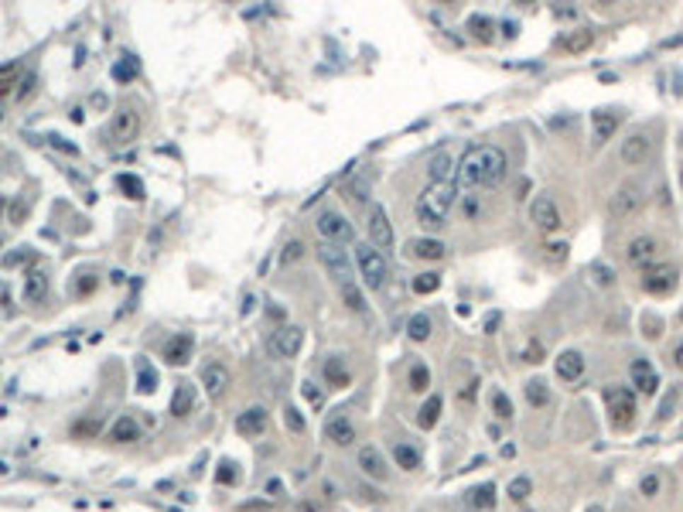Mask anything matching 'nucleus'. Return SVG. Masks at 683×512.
<instances>
[{"label": "nucleus", "mask_w": 683, "mask_h": 512, "mask_svg": "<svg viewBox=\"0 0 683 512\" xmlns=\"http://www.w3.org/2000/svg\"><path fill=\"white\" fill-rule=\"evenodd\" d=\"M509 158L503 147L495 144H478V147H469L465 158L458 164V178L465 188H478V185H499L506 178Z\"/></svg>", "instance_id": "nucleus-1"}, {"label": "nucleus", "mask_w": 683, "mask_h": 512, "mask_svg": "<svg viewBox=\"0 0 683 512\" xmlns=\"http://www.w3.org/2000/svg\"><path fill=\"white\" fill-rule=\"evenodd\" d=\"M454 202H458V188H454V181L427 185V188H424V195L417 198V222H420L427 233L441 229V226H444V216L454 209Z\"/></svg>", "instance_id": "nucleus-2"}, {"label": "nucleus", "mask_w": 683, "mask_h": 512, "mask_svg": "<svg viewBox=\"0 0 683 512\" xmlns=\"http://www.w3.org/2000/svg\"><path fill=\"white\" fill-rule=\"evenodd\" d=\"M355 267H359V274H362V284L369 287V291H379L383 287V280H386V260L383 253L372 246V243H359L355 246Z\"/></svg>", "instance_id": "nucleus-3"}, {"label": "nucleus", "mask_w": 683, "mask_h": 512, "mask_svg": "<svg viewBox=\"0 0 683 512\" xmlns=\"http://www.w3.org/2000/svg\"><path fill=\"white\" fill-rule=\"evenodd\" d=\"M605 407H608V417H612V424L619 427V431H629L632 424H636V393L629 390V386H612L605 390Z\"/></svg>", "instance_id": "nucleus-4"}, {"label": "nucleus", "mask_w": 683, "mask_h": 512, "mask_svg": "<svg viewBox=\"0 0 683 512\" xmlns=\"http://www.w3.org/2000/svg\"><path fill=\"white\" fill-rule=\"evenodd\" d=\"M643 185L639 181H622L619 188H615V195L608 198V216L612 219H629V216H636L639 209H643Z\"/></svg>", "instance_id": "nucleus-5"}, {"label": "nucleus", "mask_w": 683, "mask_h": 512, "mask_svg": "<svg viewBox=\"0 0 683 512\" xmlns=\"http://www.w3.org/2000/svg\"><path fill=\"white\" fill-rule=\"evenodd\" d=\"M318 260H321V267L332 274V280H338V287L355 284V280H352L349 253H345L342 246H335V243H321V246H318Z\"/></svg>", "instance_id": "nucleus-6"}, {"label": "nucleus", "mask_w": 683, "mask_h": 512, "mask_svg": "<svg viewBox=\"0 0 683 512\" xmlns=\"http://www.w3.org/2000/svg\"><path fill=\"white\" fill-rule=\"evenodd\" d=\"M314 229L321 233L325 243H335V246H342V243H352V222L342 212H335V209H325L321 216L314 219Z\"/></svg>", "instance_id": "nucleus-7"}, {"label": "nucleus", "mask_w": 683, "mask_h": 512, "mask_svg": "<svg viewBox=\"0 0 683 512\" xmlns=\"http://www.w3.org/2000/svg\"><path fill=\"white\" fill-rule=\"evenodd\" d=\"M301 345H304V332L297 328V325H280L270 338H267V352L273 359H294V355L301 352Z\"/></svg>", "instance_id": "nucleus-8"}, {"label": "nucleus", "mask_w": 683, "mask_h": 512, "mask_svg": "<svg viewBox=\"0 0 683 512\" xmlns=\"http://www.w3.org/2000/svg\"><path fill=\"white\" fill-rule=\"evenodd\" d=\"M529 219H533V226L540 229V233H557L564 222H561V209H557V202L550 195H536L529 202Z\"/></svg>", "instance_id": "nucleus-9"}, {"label": "nucleus", "mask_w": 683, "mask_h": 512, "mask_svg": "<svg viewBox=\"0 0 683 512\" xmlns=\"http://www.w3.org/2000/svg\"><path fill=\"white\" fill-rule=\"evenodd\" d=\"M660 253H663V246H660V239L656 236H636L629 243V263L632 267H639V270H653L656 263H660Z\"/></svg>", "instance_id": "nucleus-10"}, {"label": "nucleus", "mask_w": 683, "mask_h": 512, "mask_svg": "<svg viewBox=\"0 0 683 512\" xmlns=\"http://www.w3.org/2000/svg\"><path fill=\"white\" fill-rule=\"evenodd\" d=\"M137 134H140V113L130 110V106L117 110L113 120H110V140L113 144H130V140H137Z\"/></svg>", "instance_id": "nucleus-11"}, {"label": "nucleus", "mask_w": 683, "mask_h": 512, "mask_svg": "<svg viewBox=\"0 0 683 512\" xmlns=\"http://www.w3.org/2000/svg\"><path fill=\"white\" fill-rule=\"evenodd\" d=\"M369 243L376 250H393V226H390V216L383 205H372L369 209Z\"/></svg>", "instance_id": "nucleus-12"}, {"label": "nucleus", "mask_w": 683, "mask_h": 512, "mask_svg": "<svg viewBox=\"0 0 683 512\" xmlns=\"http://www.w3.org/2000/svg\"><path fill=\"white\" fill-rule=\"evenodd\" d=\"M198 379H202V386H205V393L219 400V396L229 390V369L222 366V362H205L202 369H198Z\"/></svg>", "instance_id": "nucleus-13"}, {"label": "nucleus", "mask_w": 683, "mask_h": 512, "mask_svg": "<svg viewBox=\"0 0 683 512\" xmlns=\"http://www.w3.org/2000/svg\"><path fill=\"white\" fill-rule=\"evenodd\" d=\"M553 369H557V379L561 383H578L585 376V355L578 349H564V352L553 359Z\"/></svg>", "instance_id": "nucleus-14"}, {"label": "nucleus", "mask_w": 683, "mask_h": 512, "mask_svg": "<svg viewBox=\"0 0 683 512\" xmlns=\"http://www.w3.org/2000/svg\"><path fill=\"white\" fill-rule=\"evenodd\" d=\"M643 287L653 297H666L677 287V270H673V267H653V270H645Z\"/></svg>", "instance_id": "nucleus-15"}, {"label": "nucleus", "mask_w": 683, "mask_h": 512, "mask_svg": "<svg viewBox=\"0 0 683 512\" xmlns=\"http://www.w3.org/2000/svg\"><path fill=\"white\" fill-rule=\"evenodd\" d=\"M325 441L328 444H338V448H349L355 444V427H352V420L345 414H335L325 420Z\"/></svg>", "instance_id": "nucleus-16"}, {"label": "nucleus", "mask_w": 683, "mask_h": 512, "mask_svg": "<svg viewBox=\"0 0 683 512\" xmlns=\"http://www.w3.org/2000/svg\"><path fill=\"white\" fill-rule=\"evenodd\" d=\"M649 151H653V140L645 137V134H629L622 140V161L629 168H639L649 161Z\"/></svg>", "instance_id": "nucleus-17"}, {"label": "nucleus", "mask_w": 683, "mask_h": 512, "mask_svg": "<svg viewBox=\"0 0 683 512\" xmlns=\"http://www.w3.org/2000/svg\"><path fill=\"white\" fill-rule=\"evenodd\" d=\"M267 427H270V417H267L263 407H250V410H243L236 417V431L243 437H260V434H267Z\"/></svg>", "instance_id": "nucleus-18"}, {"label": "nucleus", "mask_w": 683, "mask_h": 512, "mask_svg": "<svg viewBox=\"0 0 683 512\" xmlns=\"http://www.w3.org/2000/svg\"><path fill=\"white\" fill-rule=\"evenodd\" d=\"M359 468H362V475H369L372 482H386V478H390V465H386V458L376 451L372 444H366V448L359 451Z\"/></svg>", "instance_id": "nucleus-19"}, {"label": "nucleus", "mask_w": 683, "mask_h": 512, "mask_svg": "<svg viewBox=\"0 0 683 512\" xmlns=\"http://www.w3.org/2000/svg\"><path fill=\"white\" fill-rule=\"evenodd\" d=\"M629 376H632L636 390H639L643 396H653L656 390H660V376H656V369H653L645 359H636V362L629 366Z\"/></svg>", "instance_id": "nucleus-20"}, {"label": "nucleus", "mask_w": 683, "mask_h": 512, "mask_svg": "<svg viewBox=\"0 0 683 512\" xmlns=\"http://www.w3.org/2000/svg\"><path fill=\"white\" fill-rule=\"evenodd\" d=\"M444 243L441 239H430V236H424V239H410L407 243V256L410 260H444Z\"/></svg>", "instance_id": "nucleus-21"}, {"label": "nucleus", "mask_w": 683, "mask_h": 512, "mask_svg": "<svg viewBox=\"0 0 683 512\" xmlns=\"http://www.w3.org/2000/svg\"><path fill=\"white\" fill-rule=\"evenodd\" d=\"M195 352V338L192 335H175L168 345H164V359L171 362V366H185L188 359Z\"/></svg>", "instance_id": "nucleus-22"}, {"label": "nucleus", "mask_w": 683, "mask_h": 512, "mask_svg": "<svg viewBox=\"0 0 683 512\" xmlns=\"http://www.w3.org/2000/svg\"><path fill=\"white\" fill-rule=\"evenodd\" d=\"M591 123H595V140L602 144V140H608L619 130L622 113H615V110H595V113H591Z\"/></svg>", "instance_id": "nucleus-23"}, {"label": "nucleus", "mask_w": 683, "mask_h": 512, "mask_svg": "<svg viewBox=\"0 0 683 512\" xmlns=\"http://www.w3.org/2000/svg\"><path fill=\"white\" fill-rule=\"evenodd\" d=\"M48 297V274L45 270H28L24 277V301L28 304H41Z\"/></svg>", "instance_id": "nucleus-24"}, {"label": "nucleus", "mask_w": 683, "mask_h": 512, "mask_svg": "<svg viewBox=\"0 0 683 512\" xmlns=\"http://www.w3.org/2000/svg\"><path fill=\"white\" fill-rule=\"evenodd\" d=\"M427 175H430V185H441V181H451V178L458 175V168H454V158H451L448 151H441V154H434L427 164Z\"/></svg>", "instance_id": "nucleus-25"}, {"label": "nucleus", "mask_w": 683, "mask_h": 512, "mask_svg": "<svg viewBox=\"0 0 683 512\" xmlns=\"http://www.w3.org/2000/svg\"><path fill=\"white\" fill-rule=\"evenodd\" d=\"M110 441H117V444H134V441H140V427H137L134 417H117V424L110 427Z\"/></svg>", "instance_id": "nucleus-26"}, {"label": "nucleus", "mask_w": 683, "mask_h": 512, "mask_svg": "<svg viewBox=\"0 0 683 512\" xmlns=\"http://www.w3.org/2000/svg\"><path fill=\"white\" fill-rule=\"evenodd\" d=\"M195 407V390L188 383H178L175 396H171V417H188Z\"/></svg>", "instance_id": "nucleus-27"}, {"label": "nucleus", "mask_w": 683, "mask_h": 512, "mask_svg": "<svg viewBox=\"0 0 683 512\" xmlns=\"http://www.w3.org/2000/svg\"><path fill=\"white\" fill-rule=\"evenodd\" d=\"M21 65L18 62H7V65H0V99H7L14 93V86H21Z\"/></svg>", "instance_id": "nucleus-28"}, {"label": "nucleus", "mask_w": 683, "mask_h": 512, "mask_svg": "<svg viewBox=\"0 0 683 512\" xmlns=\"http://www.w3.org/2000/svg\"><path fill=\"white\" fill-rule=\"evenodd\" d=\"M591 41H595V35H591L587 28H578V31H570V35L561 41V48L570 52V55H578V52H587V48H591Z\"/></svg>", "instance_id": "nucleus-29"}, {"label": "nucleus", "mask_w": 683, "mask_h": 512, "mask_svg": "<svg viewBox=\"0 0 683 512\" xmlns=\"http://www.w3.org/2000/svg\"><path fill=\"white\" fill-rule=\"evenodd\" d=\"M325 379L332 383L335 390H345V386H349V383H352L349 369H345V366H342L338 359H328V362H325Z\"/></svg>", "instance_id": "nucleus-30"}, {"label": "nucleus", "mask_w": 683, "mask_h": 512, "mask_svg": "<svg viewBox=\"0 0 683 512\" xmlns=\"http://www.w3.org/2000/svg\"><path fill=\"white\" fill-rule=\"evenodd\" d=\"M417 414H420V417H417V424H420L424 431H430V427L437 424V417H441V396H430V400L424 403V407H420V410H417Z\"/></svg>", "instance_id": "nucleus-31"}, {"label": "nucleus", "mask_w": 683, "mask_h": 512, "mask_svg": "<svg viewBox=\"0 0 683 512\" xmlns=\"http://www.w3.org/2000/svg\"><path fill=\"white\" fill-rule=\"evenodd\" d=\"M393 458H396V465H400L403 472H417V468H420V454L413 451L410 444H396V448H393Z\"/></svg>", "instance_id": "nucleus-32"}, {"label": "nucleus", "mask_w": 683, "mask_h": 512, "mask_svg": "<svg viewBox=\"0 0 683 512\" xmlns=\"http://www.w3.org/2000/svg\"><path fill=\"white\" fill-rule=\"evenodd\" d=\"M338 294L345 301V308L355 311V315H362L366 311V301H362V291H359V284H345V287H338Z\"/></svg>", "instance_id": "nucleus-33"}, {"label": "nucleus", "mask_w": 683, "mask_h": 512, "mask_svg": "<svg viewBox=\"0 0 683 512\" xmlns=\"http://www.w3.org/2000/svg\"><path fill=\"white\" fill-rule=\"evenodd\" d=\"M137 390L140 393H154L157 390V373L151 369V362H137Z\"/></svg>", "instance_id": "nucleus-34"}, {"label": "nucleus", "mask_w": 683, "mask_h": 512, "mask_svg": "<svg viewBox=\"0 0 683 512\" xmlns=\"http://www.w3.org/2000/svg\"><path fill=\"white\" fill-rule=\"evenodd\" d=\"M410 287H413V294H434V291L441 287V274H434V270H427V274H417Z\"/></svg>", "instance_id": "nucleus-35"}, {"label": "nucleus", "mask_w": 683, "mask_h": 512, "mask_svg": "<svg viewBox=\"0 0 683 512\" xmlns=\"http://www.w3.org/2000/svg\"><path fill=\"white\" fill-rule=\"evenodd\" d=\"M407 335L413 338V342H427V338H430V318L427 315H413L407 321Z\"/></svg>", "instance_id": "nucleus-36"}, {"label": "nucleus", "mask_w": 683, "mask_h": 512, "mask_svg": "<svg viewBox=\"0 0 683 512\" xmlns=\"http://www.w3.org/2000/svg\"><path fill=\"white\" fill-rule=\"evenodd\" d=\"M527 400L533 407H546L550 403V390H546L544 379H529L527 383Z\"/></svg>", "instance_id": "nucleus-37"}, {"label": "nucleus", "mask_w": 683, "mask_h": 512, "mask_svg": "<svg viewBox=\"0 0 683 512\" xmlns=\"http://www.w3.org/2000/svg\"><path fill=\"white\" fill-rule=\"evenodd\" d=\"M117 188L123 192L127 198H134V202H140L144 198V181L140 178H134V175H120L117 178Z\"/></svg>", "instance_id": "nucleus-38"}, {"label": "nucleus", "mask_w": 683, "mask_h": 512, "mask_svg": "<svg viewBox=\"0 0 683 512\" xmlns=\"http://www.w3.org/2000/svg\"><path fill=\"white\" fill-rule=\"evenodd\" d=\"M427 386H430V369L424 362H417V366L410 369V390H413V393H427Z\"/></svg>", "instance_id": "nucleus-39"}, {"label": "nucleus", "mask_w": 683, "mask_h": 512, "mask_svg": "<svg viewBox=\"0 0 683 512\" xmlns=\"http://www.w3.org/2000/svg\"><path fill=\"white\" fill-rule=\"evenodd\" d=\"M469 499L475 509H492V506H495V485H478Z\"/></svg>", "instance_id": "nucleus-40"}, {"label": "nucleus", "mask_w": 683, "mask_h": 512, "mask_svg": "<svg viewBox=\"0 0 683 512\" xmlns=\"http://www.w3.org/2000/svg\"><path fill=\"white\" fill-rule=\"evenodd\" d=\"M304 253H308V246H304L301 239H291V243L280 250V267H291V263H297V260H301Z\"/></svg>", "instance_id": "nucleus-41"}, {"label": "nucleus", "mask_w": 683, "mask_h": 512, "mask_svg": "<svg viewBox=\"0 0 683 512\" xmlns=\"http://www.w3.org/2000/svg\"><path fill=\"white\" fill-rule=\"evenodd\" d=\"M134 76H137V59H134V55H123L120 65H113V79L127 82V79H134Z\"/></svg>", "instance_id": "nucleus-42"}, {"label": "nucleus", "mask_w": 683, "mask_h": 512, "mask_svg": "<svg viewBox=\"0 0 683 512\" xmlns=\"http://www.w3.org/2000/svg\"><path fill=\"white\" fill-rule=\"evenodd\" d=\"M492 410H495L499 420H509V417H512V400H509L503 390H495V393H492Z\"/></svg>", "instance_id": "nucleus-43"}, {"label": "nucleus", "mask_w": 683, "mask_h": 512, "mask_svg": "<svg viewBox=\"0 0 683 512\" xmlns=\"http://www.w3.org/2000/svg\"><path fill=\"white\" fill-rule=\"evenodd\" d=\"M469 31H475L482 41H488L492 38V31H495V24H492L488 18H469Z\"/></svg>", "instance_id": "nucleus-44"}, {"label": "nucleus", "mask_w": 683, "mask_h": 512, "mask_svg": "<svg viewBox=\"0 0 683 512\" xmlns=\"http://www.w3.org/2000/svg\"><path fill=\"white\" fill-rule=\"evenodd\" d=\"M215 478H219V485H236V482H239L236 461H222V465H219V472H215Z\"/></svg>", "instance_id": "nucleus-45"}, {"label": "nucleus", "mask_w": 683, "mask_h": 512, "mask_svg": "<svg viewBox=\"0 0 683 512\" xmlns=\"http://www.w3.org/2000/svg\"><path fill=\"white\" fill-rule=\"evenodd\" d=\"M28 212H31V202H28V195H21L14 205H11V222L14 226H21L24 219H28Z\"/></svg>", "instance_id": "nucleus-46"}, {"label": "nucleus", "mask_w": 683, "mask_h": 512, "mask_svg": "<svg viewBox=\"0 0 683 512\" xmlns=\"http://www.w3.org/2000/svg\"><path fill=\"white\" fill-rule=\"evenodd\" d=\"M301 396H304V400L311 403L314 410H321V407H325V396L318 393V390H314V383H308V379L301 383Z\"/></svg>", "instance_id": "nucleus-47"}, {"label": "nucleus", "mask_w": 683, "mask_h": 512, "mask_svg": "<svg viewBox=\"0 0 683 512\" xmlns=\"http://www.w3.org/2000/svg\"><path fill=\"white\" fill-rule=\"evenodd\" d=\"M591 274H595V280H598L602 287H612V284H615V270H612V267H602V263H598Z\"/></svg>", "instance_id": "nucleus-48"}, {"label": "nucleus", "mask_w": 683, "mask_h": 512, "mask_svg": "<svg viewBox=\"0 0 683 512\" xmlns=\"http://www.w3.org/2000/svg\"><path fill=\"white\" fill-rule=\"evenodd\" d=\"M284 420H287V427H291L294 434H301V431H304V417L297 414L294 407H287V410H284Z\"/></svg>", "instance_id": "nucleus-49"}, {"label": "nucleus", "mask_w": 683, "mask_h": 512, "mask_svg": "<svg viewBox=\"0 0 683 512\" xmlns=\"http://www.w3.org/2000/svg\"><path fill=\"white\" fill-rule=\"evenodd\" d=\"M509 495H512V499L529 495V478H512V482H509Z\"/></svg>", "instance_id": "nucleus-50"}, {"label": "nucleus", "mask_w": 683, "mask_h": 512, "mask_svg": "<svg viewBox=\"0 0 683 512\" xmlns=\"http://www.w3.org/2000/svg\"><path fill=\"white\" fill-rule=\"evenodd\" d=\"M96 431H99V420H79L76 427H72V434H76V437H82V434H89V437H93Z\"/></svg>", "instance_id": "nucleus-51"}, {"label": "nucleus", "mask_w": 683, "mask_h": 512, "mask_svg": "<svg viewBox=\"0 0 683 512\" xmlns=\"http://www.w3.org/2000/svg\"><path fill=\"white\" fill-rule=\"evenodd\" d=\"M546 250H550V253H546V256H550V263H557V267H561V263H564V260H567V243H557V246H546Z\"/></svg>", "instance_id": "nucleus-52"}, {"label": "nucleus", "mask_w": 683, "mask_h": 512, "mask_svg": "<svg viewBox=\"0 0 683 512\" xmlns=\"http://www.w3.org/2000/svg\"><path fill=\"white\" fill-rule=\"evenodd\" d=\"M656 492H660V475H645V478H643V495L653 499Z\"/></svg>", "instance_id": "nucleus-53"}, {"label": "nucleus", "mask_w": 683, "mask_h": 512, "mask_svg": "<svg viewBox=\"0 0 683 512\" xmlns=\"http://www.w3.org/2000/svg\"><path fill=\"white\" fill-rule=\"evenodd\" d=\"M93 291H96V277L86 274L82 280H79V294H93Z\"/></svg>", "instance_id": "nucleus-54"}, {"label": "nucleus", "mask_w": 683, "mask_h": 512, "mask_svg": "<svg viewBox=\"0 0 683 512\" xmlns=\"http://www.w3.org/2000/svg\"><path fill=\"white\" fill-rule=\"evenodd\" d=\"M527 362H544V349H540V342H529Z\"/></svg>", "instance_id": "nucleus-55"}, {"label": "nucleus", "mask_w": 683, "mask_h": 512, "mask_svg": "<svg viewBox=\"0 0 683 512\" xmlns=\"http://www.w3.org/2000/svg\"><path fill=\"white\" fill-rule=\"evenodd\" d=\"M643 328H649V332H645L649 338L660 335V321H656V318H643Z\"/></svg>", "instance_id": "nucleus-56"}, {"label": "nucleus", "mask_w": 683, "mask_h": 512, "mask_svg": "<svg viewBox=\"0 0 683 512\" xmlns=\"http://www.w3.org/2000/svg\"><path fill=\"white\" fill-rule=\"evenodd\" d=\"M24 256H28V250H24V253H14V256H7V260H4V267H18V263H21V260H24Z\"/></svg>", "instance_id": "nucleus-57"}, {"label": "nucleus", "mask_w": 683, "mask_h": 512, "mask_svg": "<svg viewBox=\"0 0 683 512\" xmlns=\"http://www.w3.org/2000/svg\"><path fill=\"white\" fill-rule=\"evenodd\" d=\"M673 362H677V369H683V342L673 349Z\"/></svg>", "instance_id": "nucleus-58"}, {"label": "nucleus", "mask_w": 683, "mask_h": 512, "mask_svg": "<svg viewBox=\"0 0 683 512\" xmlns=\"http://www.w3.org/2000/svg\"><path fill=\"white\" fill-rule=\"evenodd\" d=\"M267 489H270V495H277V492L284 495V485H280V482H277V478H273V482H270V485H267Z\"/></svg>", "instance_id": "nucleus-59"}, {"label": "nucleus", "mask_w": 683, "mask_h": 512, "mask_svg": "<svg viewBox=\"0 0 683 512\" xmlns=\"http://www.w3.org/2000/svg\"><path fill=\"white\" fill-rule=\"evenodd\" d=\"M4 212H7V198H0V216H4Z\"/></svg>", "instance_id": "nucleus-60"}, {"label": "nucleus", "mask_w": 683, "mask_h": 512, "mask_svg": "<svg viewBox=\"0 0 683 512\" xmlns=\"http://www.w3.org/2000/svg\"><path fill=\"white\" fill-rule=\"evenodd\" d=\"M587 512H602V506H591V509H587Z\"/></svg>", "instance_id": "nucleus-61"}, {"label": "nucleus", "mask_w": 683, "mask_h": 512, "mask_svg": "<svg viewBox=\"0 0 683 512\" xmlns=\"http://www.w3.org/2000/svg\"><path fill=\"white\" fill-rule=\"evenodd\" d=\"M680 185H683V171H680Z\"/></svg>", "instance_id": "nucleus-62"}, {"label": "nucleus", "mask_w": 683, "mask_h": 512, "mask_svg": "<svg viewBox=\"0 0 683 512\" xmlns=\"http://www.w3.org/2000/svg\"><path fill=\"white\" fill-rule=\"evenodd\" d=\"M680 318H683V315H680Z\"/></svg>", "instance_id": "nucleus-63"}]
</instances>
